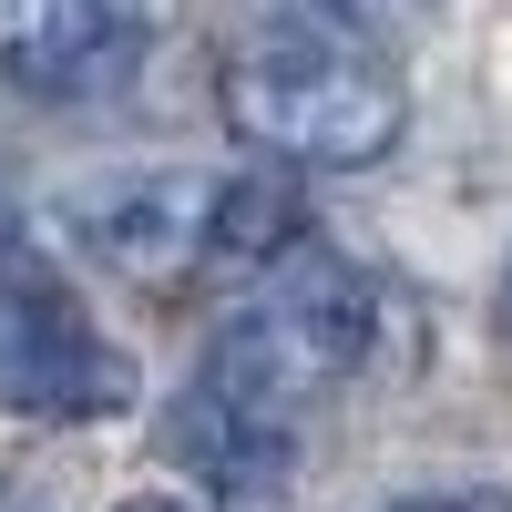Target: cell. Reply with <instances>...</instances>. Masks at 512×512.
Instances as JSON below:
<instances>
[{
  "mask_svg": "<svg viewBox=\"0 0 512 512\" xmlns=\"http://www.w3.org/2000/svg\"><path fill=\"white\" fill-rule=\"evenodd\" d=\"M216 103L236 123V144H256L267 164H308V175H359L410 134L400 72H379L359 41H328V31L246 41L216 82Z\"/></svg>",
  "mask_w": 512,
  "mask_h": 512,
  "instance_id": "1",
  "label": "cell"
},
{
  "mask_svg": "<svg viewBox=\"0 0 512 512\" xmlns=\"http://www.w3.org/2000/svg\"><path fill=\"white\" fill-rule=\"evenodd\" d=\"M0 410L21 420H113L134 410V359L62 297L21 236H0Z\"/></svg>",
  "mask_w": 512,
  "mask_h": 512,
  "instance_id": "2",
  "label": "cell"
},
{
  "mask_svg": "<svg viewBox=\"0 0 512 512\" xmlns=\"http://www.w3.org/2000/svg\"><path fill=\"white\" fill-rule=\"evenodd\" d=\"M216 185L226 175H195V164H134V175H93L62 195V226L72 246L113 267L123 287H154L175 297L195 277H216Z\"/></svg>",
  "mask_w": 512,
  "mask_h": 512,
  "instance_id": "3",
  "label": "cell"
},
{
  "mask_svg": "<svg viewBox=\"0 0 512 512\" xmlns=\"http://www.w3.org/2000/svg\"><path fill=\"white\" fill-rule=\"evenodd\" d=\"M134 52V0H0V82L11 93H93Z\"/></svg>",
  "mask_w": 512,
  "mask_h": 512,
  "instance_id": "4",
  "label": "cell"
},
{
  "mask_svg": "<svg viewBox=\"0 0 512 512\" xmlns=\"http://www.w3.org/2000/svg\"><path fill=\"white\" fill-rule=\"evenodd\" d=\"M164 441H175V461H185V472L216 492V502H236V512L277 502V492H287V461H297V431H267V420H246V410L205 400V390L175 400Z\"/></svg>",
  "mask_w": 512,
  "mask_h": 512,
  "instance_id": "5",
  "label": "cell"
},
{
  "mask_svg": "<svg viewBox=\"0 0 512 512\" xmlns=\"http://www.w3.org/2000/svg\"><path fill=\"white\" fill-rule=\"evenodd\" d=\"M297 226H308V205H297L287 175H226L216 185V277L236 267H287L297 256Z\"/></svg>",
  "mask_w": 512,
  "mask_h": 512,
  "instance_id": "6",
  "label": "cell"
},
{
  "mask_svg": "<svg viewBox=\"0 0 512 512\" xmlns=\"http://www.w3.org/2000/svg\"><path fill=\"white\" fill-rule=\"evenodd\" d=\"M390 512H512V492H431V502H390Z\"/></svg>",
  "mask_w": 512,
  "mask_h": 512,
  "instance_id": "7",
  "label": "cell"
},
{
  "mask_svg": "<svg viewBox=\"0 0 512 512\" xmlns=\"http://www.w3.org/2000/svg\"><path fill=\"white\" fill-rule=\"evenodd\" d=\"M113 512H195V502H175V492H123Z\"/></svg>",
  "mask_w": 512,
  "mask_h": 512,
  "instance_id": "8",
  "label": "cell"
},
{
  "mask_svg": "<svg viewBox=\"0 0 512 512\" xmlns=\"http://www.w3.org/2000/svg\"><path fill=\"white\" fill-rule=\"evenodd\" d=\"M502 328H512V256H502Z\"/></svg>",
  "mask_w": 512,
  "mask_h": 512,
  "instance_id": "9",
  "label": "cell"
},
{
  "mask_svg": "<svg viewBox=\"0 0 512 512\" xmlns=\"http://www.w3.org/2000/svg\"><path fill=\"white\" fill-rule=\"evenodd\" d=\"M0 512H21V502H0Z\"/></svg>",
  "mask_w": 512,
  "mask_h": 512,
  "instance_id": "10",
  "label": "cell"
}]
</instances>
